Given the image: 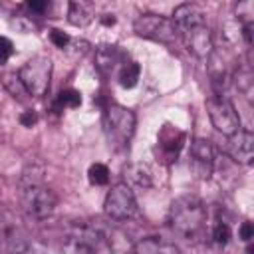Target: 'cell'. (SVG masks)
<instances>
[{
  "label": "cell",
  "instance_id": "15",
  "mask_svg": "<svg viewBox=\"0 0 254 254\" xmlns=\"http://www.w3.org/2000/svg\"><path fill=\"white\" fill-rule=\"evenodd\" d=\"M135 254H181V250L173 242L161 240L157 236H147L135 244Z\"/></svg>",
  "mask_w": 254,
  "mask_h": 254
},
{
  "label": "cell",
  "instance_id": "4",
  "mask_svg": "<svg viewBox=\"0 0 254 254\" xmlns=\"http://www.w3.org/2000/svg\"><path fill=\"white\" fill-rule=\"evenodd\" d=\"M22 206L28 216H32L36 220H44V218L52 216V212L56 210L58 196L44 183L22 185Z\"/></svg>",
  "mask_w": 254,
  "mask_h": 254
},
{
  "label": "cell",
  "instance_id": "18",
  "mask_svg": "<svg viewBox=\"0 0 254 254\" xmlns=\"http://www.w3.org/2000/svg\"><path fill=\"white\" fill-rule=\"evenodd\" d=\"M6 254H34L32 244L20 230H10L6 240Z\"/></svg>",
  "mask_w": 254,
  "mask_h": 254
},
{
  "label": "cell",
  "instance_id": "1",
  "mask_svg": "<svg viewBox=\"0 0 254 254\" xmlns=\"http://www.w3.org/2000/svg\"><path fill=\"white\" fill-rule=\"evenodd\" d=\"M206 206L194 194L177 196L169 208V226L185 240H198L206 228Z\"/></svg>",
  "mask_w": 254,
  "mask_h": 254
},
{
  "label": "cell",
  "instance_id": "6",
  "mask_svg": "<svg viewBox=\"0 0 254 254\" xmlns=\"http://www.w3.org/2000/svg\"><path fill=\"white\" fill-rule=\"evenodd\" d=\"M103 212L109 220H115V222H123V220L133 218L137 214V200H135L133 189L127 187L125 183L113 185L105 196Z\"/></svg>",
  "mask_w": 254,
  "mask_h": 254
},
{
  "label": "cell",
  "instance_id": "28",
  "mask_svg": "<svg viewBox=\"0 0 254 254\" xmlns=\"http://www.w3.org/2000/svg\"><path fill=\"white\" fill-rule=\"evenodd\" d=\"M38 121V115H36V111H24L22 115H20V123L24 125V127H32L34 123Z\"/></svg>",
  "mask_w": 254,
  "mask_h": 254
},
{
  "label": "cell",
  "instance_id": "26",
  "mask_svg": "<svg viewBox=\"0 0 254 254\" xmlns=\"http://www.w3.org/2000/svg\"><path fill=\"white\" fill-rule=\"evenodd\" d=\"M26 8L34 14H44V12H48L50 2L48 0H30V2H26Z\"/></svg>",
  "mask_w": 254,
  "mask_h": 254
},
{
  "label": "cell",
  "instance_id": "10",
  "mask_svg": "<svg viewBox=\"0 0 254 254\" xmlns=\"http://www.w3.org/2000/svg\"><path fill=\"white\" fill-rule=\"evenodd\" d=\"M179 38L185 42V46L189 48V52H192L196 58H208L212 54L214 40H212V32L206 26V22L204 24L190 26V28L179 32Z\"/></svg>",
  "mask_w": 254,
  "mask_h": 254
},
{
  "label": "cell",
  "instance_id": "20",
  "mask_svg": "<svg viewBox=\"0 0 254 254\" xmlns=\"http://www.w3.org/2000/svg\"><path fill=\"white\" fill-rule=\"evenodd\" d=\"M87 179L91 185L95 187H103L109 183V169L103 165V163H93L89 169H87Z\"/></svg>",
  "mask_w": 254,
  "mask_h": 254
},
{
  "label": "cell",
  "instance_id": "21",
  "mask_svg": "<svg viewBox=\"0 0 254 254\" xmlns=\"http://www.w3.org/2000/svg\"><path fill=\"white\" fill-rule=\"evenodd\" d=\"M56 103H58V107H79L81 105V93L77 91V89H71V87H67V89H62L60 93H58V99H56Z\"/></svg>",
  "mask_w": 254,
  "mask_h": 254
},
{
  "label": "cell",
  "instance_id": "5",
  "mask_svg": "<svg viewBox=\"0 0 254 254\" xmlns=\"http://www.w3.org/2000/svg\"><path fill=\"white\" fill-rule=\"evenodd\" d=\"M133 30L139 38L153 40L159 44H173L179 38V32L173 20L161 14H141L133 22Z\"/></svg>",
  "mask_w": 254,
  "mask_h": 254
},
{
  "label": "cell",
  "instance_id": "3",
  "mask_svg": "<svg viewBox=\"0 0 254 254\" xmlns=\"http://www.w3.org/2000/svg\"><path fill=\"white\" fill-rule=\"evenodd\" d=\"M18 77H20L28 95L44 97L50 89V79H52V62H50V58L36 56L32 60H28L18 69Z\"/></svg>",
  "mask_w": 254,
  "mask_h": 254
},
{
  "label": "cell",
  "instance_id": "29",
  "mask_svg": "<svg viewBox=\"0 0 254 254\" xmlns=\"http://www.w3.org/2000/svg\"><path fill=\"white\" fill-rule=\"evenodd\" d=\"M101 22H103L105 26H111V24H115V16H113V14H105V16L101 18Z\"/></svg>",
  "mask_w": 254,
  "mask_h": 254
},
{
  "label": "cell",
  "instance_id": "22",
  "mask_svg": "<svg viewBox=\"0 0 254 254\" xmlns=\"http://www.w3.org/2000/svg\"><path fill=\"white\" fill-rule=\"evenodd\" d=\"M230 224L226 222V220H216L214 222V226H212V242L214 244H218V246H224V244H228V240H230Z\"/></svg>",
  "mask_w": 254,
  "mask_h": 254
},
{
  "label": "cell",
  "instance_id": "25",
  "mask_svg": "<svg viewBox=\"0 0 254 254\" xmlns=\"http://www.w3.org/2000/svg\"><path fill=\"white\" fill-rule=\"evenodd\" d=\"M12 54H14V44H12V40L6 38V36H0V65L6 64V62L12 58Z\"/></svg>",
  "mask_w": 254,
  "mask_h": 254
},
{
  "label": "cell",
  "instance_id": "30",
  "mask_svg": "<svg viewBox=\"0 0 254 254\" xmlns=\"http://www.w3.org/2000/svg\"><path fill=\"white\" fill-rule=\"evenodd\" d=\"M244 254H252V248H248V250H246V252H244Z\"/></svg>",
  "mask_w": 254,
  "mask_h": 254
},
{
  "label": "cell",
  "instance_id": "11",
  "mask_svg": "<svg viewBox=\"0 0 254 254\" xmlns=\"http://www.w3.org/2000/svg\"><path fill=\"white\" fill-rule=\"evenodd\" d=\"M226 153L240 165H250L254 157V135L248 129H240L226 141Z\"/></svg>",
  "mask_w": 254,
  "mask_h": 254
},
{
  "label": "cell",
  "instance_id": "23",
  "mask_svg": "<svg viewBox=\"0 0 254 254\" xmlns=\"http://www.w3.org/2000/svg\"><path fill=\"white\" fill-rule=\"evenodd\" d=\"M2 83L8 87V91H10L14 97H22V95L26 93V89H24V85H22L18 73H4V75H2Z\"/></svg>",
  "mask_w": 254,
  "mask_h": 254
},
{
  "label": "cell",
  "instance_id": "16",
  "mask_svg": "<svg viewBox=\"0 0 254 254\" xmlns=\"http://www.w3.org/2000/svg\"><path fill=\"white\" fill-rule=\"evenodd\" d=\"M67 20H69V24H73L77 28H85L93 20V4L85 2V0L69 2V6H67Z\"/></svg>",
  "mask_w": 254,
  "mask_h": 254
},
{
  "label": "cell",
  "instance_id": "9",
  "mask_svg": "<svg viewBox=\"0 0 254 254\" xmlns=\"http://www.w3.org/2000/svg\"><path fill=\"white\" fill-rule=\"evenodd\" d=\"M214 147L212 141L208 139H192L189 147V159H190V169L198 179H208L214 169Z\"/></svg>",
  "mask_w": 254,
  "mask_h": 254
},
{
  "label": "cell",
  "instance_id": "2",
  "mask_svg": "<svg viewBox=\"0 0 254 254\" xmlns=\"http://www.w3.org/2000/svg\"><path fill=\"white\" fill-rule=\"evenodd\" d=\"M137 117L129 107H123L119 103H111L105 107L103 113V133L107 137L109 147L115 151H123L129 147V141L135 133Z\"/></svg>",
  "mask_w": 254,
  "mask_h": 254
},
{
  "label": "cell",
  "instance_id": "12",
  "mask_svg": "<svg viewBox=\"0 0 254 254\" xmlns=\"http://www.w3.org/2000/svg\"><path fill=\"white\" fill-rule=\"evenodd\" d=\"M127 56L119 50V46H99L95 52V67L103 77H109L111 73H117L125 64Z\"/></svg>",
  "mask_w": 254,
  "mask_h": 254
},
{
  "label": "cell",
  "instance_id": "13",
  "mask_svg": "<svg viewBox=\"0 0 254 254\" xmlns=\"http://www.w3.org/2000/svg\"><path fill=\"white\" fill-rule=\"evenodd\" d=\"M185 131L173 127V125H165L159 133V149H161V157L165 159V163H171L179 157L181 149L185 147Z\"/></svg>",
  "mask_w": 254,
  "mask_h": 254
},
{
  "label": "cell",
  "instance_id": "17",
  "mask_svg": "<svg viewBox=\"0 0 254 254\" xmlns=\"http://www.w3.org/2000/svg\"><path fill=\"white\" fill-rule=\"evenodd\" d=\"M123 175H125V185L127 187H139V189H149L153 183H151V175L149 171L143 167V165H127L123 169Z\"/></svg>",
  "mask_w": 254,
  "mask_h": 254
},
{
  "label": "cell",
  "instance_id": "14",
  "mask_svg": "<svg viewBox=\"0 0 254 254\" xmlns=\"http://www.w3.org/2000/svg\"><path fill=\"white\" fill-rule=\"evenodd\" d=\"M173 24L177 28V32H183L190 26H196V24H204V14L198 6L194 4H181L175 8L173 12Z\"/></svg>",
  "mask_w": 254,
  "mask_h": 254
},
{
  "label": "cell",
  "instance_id": "24",
  "mask_svg": "<svg viewBox=\"0 0 254 254\" xmlns=\"http://www.w3.org/2000/svg\"><path fill=\"white\" fill-rule=\"evenodd\" d=\"M50 42L56 46V48H60V50H64V48H67L69 44H71V38L65 34V32H62V30H50Z\"/></svg>",
  "mask_w": 254,
  "mask_h": 254
},
{
  "label": "cell",
  "instance_id": "8",
  "mask_svg": "<svg viewBox=\"0 0 254 254\" xmlns=\"http://www.w3.org/2000/svg\"><path fill=\"white\" fill-rule=\"evenodd\" d=\"M103 236L95 226L89 224H73L65 236L64 250L67 254H97L101 248Z\"/></svg>",
  "mask_w": 254,
  "mask_h": 254
},
{
  "label": "cell",
  "instance_id": "19",
  "mask_svg": "<svg viewBox=\"0 0 254 254\" xmlns=\"http://www.w3.org/2000/svg\"><path fill=\"white\" fill-rule=\"evenodd\" d=\"M139 75H141V67H139V64H137V62H127V64L117 71V81H119L121 87L131 89V87L137 85Z\"/></svg>",
  "mask_w": 254,
  "mask_h": 254
},
{
  "label": "cell",
  "instance_id": "7",
  "mask_svg": "<svg viewBox=\"0 0 254 254\" xmlns=\"http://www.w3.org/2000/svg\"><path fill=\"white\" fill-rule=\"evenodd\" d=\"M206 109H208L210 123H212V127H214L218 133L230 137V135H234L236 131L242 129V125H240V115H238L236 107H234L232 101L226 99L224 95H220V93L212 95V97L206 101Z\"/></svg>",
  "mask_w": 254,
  "mask_h": 254
},
{
  "label": "cell",
  "instance_id": "27",
  "mask_svg": "<svg viewBox=\"0 0 254 254\" xmlns=\"http://www.w3.org/2000/svg\"><path fill=\"white\" fill-rule=\"evenodd\" d=\"M238 236H240V240H244V242H248V240L254 238V226H252L250 220H244V222L240 224V228H238Z\"/></svg>",
  "mask_w": 254,
  "mask_h": 254
}]
</instances>
